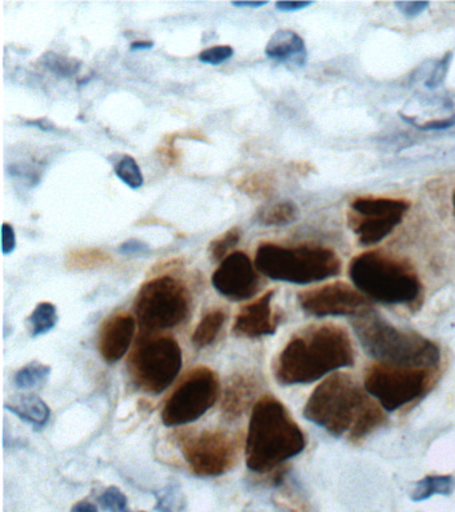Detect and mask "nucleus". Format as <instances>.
I'll use <instances>...</instances> for the list:
<instances>
[{
  "label": "nucleus",
  "instance_id": "a18cd8bd",
  "mask_svg": "<svg viewBox=\"0 0 455 512\" xmlns=\"http://www.w3.org/2000/svg\"><path fill=\"white\" fill-rule=\"evenodd\" d=\"M141 512H145V511H141Z\"/></svg>",
  "mask_w": 455,
  "mask_h": 512
},
{
  "label": "nucleus",
  "instance_id": "72a5a7b5",
  "mask_svg": "<svg viewBox=\"0 0 455 512\" xmlns=\"http://www.w3.org/2000/svg\"><path fill=\"white\" fill-rule=\"evenodd\" d=\"M119 252L126 256H145L150 252L149 244L139 239H129L121 244Z\"/></svg>",
  "mask_w": 455,
  "mask_h": 512
},
{
  "label": "nucleus",
  "instance_id": "c756f323",
  "mask_svg": "<svg viewBox=\"0 0 455 512\" xmlns=\"http://www.w3.org/2000/svg\"><path fill=\"white\" fill-rule=\"evenodd\" d=\"M99 503L109 512H129V500L121 488L111 486L99 496Z\"/></svg>",
  "mask_w": 455,
  "mask_h": 512
},
{
  "label": "nucleus",
  "instance_id": "ddd939ff",
  "mask_svg": "<svg viewBox=\"0 0 455 512\" xmlns=\"http://www.w3.org/2000/svg\"><path fill=\"white\" fill-rule=\"evenodd\" d=\"M298 302L307 314L325 316H359L371 310L369 300L357 288L343 282L325 284L298 292Z\"/></svg>",
  "mask_w": 455,
  "mask_h": 512
},
{
  "label": "nucleus",
  "instance_id": "a211bd4d",
  "mask_svg": "<svg viewBox=\"0 0 455 512\" xmlns=\"http://www.w3.org/2000/svg\"><path fill=\"white\" fill-rule=\"evenodd\" d=\"M267 58L287 66L303 67L307 62V47L302 36L293 30L275 31L266 44Z\"/></svg>",
  "mask_w": 455,
  "mask_h": 512
},
{
  "label": "nucleus",
  "instance_id": "e433bc0d",
  "mask_svg": "<svg viewBox=\"0 0 455 512\" xmlns=\"http://www.w3.org/2000/svg\"><path fill=\"white\" fill-rule=\"evenodd\" d=\"M414 126L423 131L447 130V128L455 126V114L443 119L429 120L423 124H414Z\"/></svg>",
  "mask_w": 455,
  "mask_h": 512
},
{
  "label": "nucleus",
  "instance_id": "bb28decb",
  "mask_svg": "<svg viewBox=\"0 0 455 512\" xmlns=\"http://www.w3.org/2000/svg\"><path fill=\"white\" fill-rule=\"evenodd\" d=\"M51 367L41 362H31L22 367L14 376L15 387L19 390H30L42 386L49 379Z\"/></svg>",
  "mask_w": 455,
  "mask_h": 512
},
{
  "label": "nucleus",
  "instance_id": "4be33fe9",
  "mask_svg": "<svg viewBox=\"0 0 455 512\" xmlns=\"http://www.w3.org/2000/svg\"><path fill=\"white\" fill-rule=\"evenodd\" d=\"M238 190L253 199H267L274 194L275 178L270 172L255 171L243 175L235 183Z\"/></svg>",
  "mask_w": 455,
  "mask_h": 512
},
{
  "label": "nucleus",
  "instance_id": "a878e982",
  "mask_svg": "<svg viewBox=\"0 0 455 512\" xmlns=\"http://www.w3.org/2000/svg\"><path fill=\"white\" fill-rule=\"evenodd\" d=\"M39 62L47 71L59 78H71V76L77 75L82 67L81 60L58 54V52H46L41 56Z\"/></svg>",
  "mask_w": 455,
  "mask_h": 512
},
{
  "label": "nucleus",
  "instance_id": "ea45409f",
  "mask_svg": "<svg viewBox=\"0 0 455 512\" xmlns=\"http://www.w3.org/2000/svg\"><path fill=\"white\" fill-rule=\"evenodd\" d=\"M71 512H98V510L95 504L87 502V500H82V502L74 504L73 508H71Z\"/></svg>",
  "mask_w": 455,
  "mask_h": 512
},
{
  "label": "nucleus",
  "instance_id": "c03bdc74",
  "mask_svg": "<svg viewBox=\"0 0 455 512\" xmlns=\"http://www.w3.org/2000/svg\"><path fill=\"white\" fill-rule=\"evenodd\" d=\"M278 512H282V511H281V510H279ZM283 512H293V511L283 510Z\"/></svg>",
  "mask_w": 455,
  "mask_h": 512
},
{
  "label": "nucleus",
  "instance_id": "423d86ee",
  "mask_svg": "<svg viewBox=\"0 0 455 512\" xmlns=\"http://www.w3.org/2000/svg\"><path fill=\"white\" fill-rule=\"evenodd\" d=\"M254 264L266 278L301 286L322 282L342 270L337 252L314 244L286 247L262 243L255 251Z\"/></svg>",
  "mask_w": 455,
  "mask_h": 512
},
{
  "label": "nucleus",
  "instance_id": "2eb2a0df",
  "mask_svg": "<svg viewBox=\"0 0 455 512\" xmlns=\"http://www.w3.org/2000/svg\"><path fill=\"white\" fill-rule=\"evenodd\" d=\"M274 295V290L267 291L261 298L243 306L235 316L233 334L247 339L274 335L279 324V315L271 307Z\"/></svg>",
  "mask_w": 455,
  "mask_h": 512
},
{
  "label": "nucleus",
  "instance_id": "393cba45",
  "mask_svg": "<svg viewBox=\"0 0 455 512\" xmlns=\"http://www.w3.org/2000/svg\"><path fill=\"white\" fill-rule=\"evenodd\" d=\"M57 306L50 302L39 303L29 316L30 331L33 338L45 335L53 330L58 323Z\"/></svg>",
  "mask_w": 455,
  "mask_h": 512
},
{
  "label": "nucleus",
  "instance_id": "c9c22d12",
  "mask_svg": "<svg viewBox=\"0 0 455 512\" xmlns=\"http://www.w3.org/2000/svg\"><path fill=\"white\" fill-rule=\"evenodd\" d=\"M430 4L427 2H397L395 7L398 8L401 14L405 15L406 18L413 19L425 12L426 8Z\"/></svg>",
  "mask_w": 455,
  "mask_h": 512
},
{
  "label": "nucleus",
  "instance_id": "4468645a",
  "mask_svg": "<svg viewBox=\"0 0 455 512\" xmlns=\"http://www.w3.org/2000/svg\"><path fill=\"white\" fill-rule=\"evenodd\" d=\"M257 271L245 252H231L219 263L211 276V284L225 298L233 302H243L253 298L259 290Z\"/></svg>",
  "mask_w": 455,
  "mask_h": 512
},
{
  "label": "nucleus",
  "instance_id": "20e7f679",
  "mask_svg": "<svg viewBox=\"0 0 455 512\" xmlns=\"http://www.w3.org/2000/svg\"><path fill=\"white\" fill-rule=\"evenodd\" d=\"M353 327L363 350L378 363L434 368L441 360L437 344L417 332L399 330L373 310L355 316Z\"/></svg>",
  "mask_w": 455,
  "mask_h": 512
},
{
  "label": "nucleus",
  "instance_id": "6e6552de",
  "mask_svg": "<svg viewBox=\"0 0 455 512\" xmlns=\"http://www.w3.org/2000/svg\"><path fill=\"white\" fill-rule=\"evenodd\" d=\"M182 363L181 346L173 336L141 335L127 360V368L139 390L159 395L177 379Z\"/></svg>",
  "mask_w": 455,
  "mask_h": 512
},
{
  "label": "nucleus",
  "instance_id": "79ce46f5",
  "mask_svg": "<svg viewBox=\"0 0 455 512\" xmlns=\"http://www.w3.org/2000/svg\"><path fill=\"white\" fill-rule=\"evenodd\" d=\"M234 7H241V8H261L267 6V2H233Z\"/></svg>",
  "mask_w": 455,
  "mask_h": 512
},
{
  "label": "nucleus",
  "instance_id": "9d476101",
  "mask_svg": "<svg viewBox=\"0 0 455 512\" xmlns=\"http://www.w3.org/2000/svg\"><path fill=\"white\" fill-rule=\"evenodd\" d=\"M433 368L377 363L366 370L365 390L387 411H395L429 391Z\"/></svg>",
  "mask_w": 455,
  "mask_h": 512
},
{
  "label": "nucleus",
  "instance_id": "b1692460",
  "mask_svg": "<svg viewBox=\"0 0 455 512\" xmlns=\"http://www.w3.org/2000/svg\"><path fill=\"white\" fill-rule=\"evenodd\" d=\"M455 488V479L450 475L426 476L419 480L411 491L410 498L414 502H423L434 495H450Z\"/></svg>",
  "mask_w": 455,
  "mask_h": 512
},
{
  "label": "nucleus",
  "instance_id": "4c0bfd02",
  "mask_svg": "<svg viewBox=\"0 0 455 512\" xmlns=\"http://www.w3.org/2000/svg\"><path fill=\"white\" fill-rule=\"evenodd\" d=\"M311 2H278L275 3V7L278 8L279 11L283 12H294L301 11L303 8L311 6Z\"/></svg>",
  "mask_w": 455,
  "mask_h": 512
},
{
  "label": "nucleus",
  "instance_id": "f257e3e1",
  "mask_svg": "<svg viewBox=\"0 0 455 512\" xmlns=\"http://www.w3.org/2000/svg\"><path fill=\"white\" fill-rule=\"evenodd\" d=\"M303 415L335 436L359 440L386 422L382 408L353 376L333 374L310 395Z\"/></svg>",
  "mask_w": 455,
  "mask_h": 512
},
{
  "label": "nucleus",
  "instance_id": "412c9836",
  "mask_svg": "<svg viewBox=\"0 0 455 512\" xmlns=\"http://www.w3.org/2000/svg\"><path fill=\"white\" fill-rule=\"evenodd\" d=\"M299 215L297 204L290 200H282V202L267 204L259 208L255 214V220L261 226L266 227H283L295 222Z\"/></svg>",
  "mask_w": 455,
  "mask_h": 512
},
{
  "label": "nucleus",
  "instance_id": "6ab92c4d",
  "mask_svg": "<svg viewBox=\"0 0 455 512\" xmlns=\"http://www.w3.org/2000/svg\"><path fill=\"white\" fill-rule=\"evenodd\" d=\"M5 408L11 414L18 416L23 422L31 424L35 428H43L50 420V407L45 400L38 395L23 394L14 396L10 402H6Z\"/></svg>",
  "mask_w": 455,
  "mask_h": 512
},
{
  "label": "nucleus",
  "instance_id": "37998d69",
  "mask_svg": "<svg viewBox=\"0 0 455 512\" xmlns=\"http://www.w3.org/2000/svg\"><path fill=\"white\" fill-rule=\"evenodd\" d=\"M453 208H454V212H455V190L453 192Z\"/></svg>",
  "mask_w": 455,
  "mask_h": 512
},
{
  "label": "nucleus",
  "instance_id": "2f4dec72",
  "mask_svg": "<svg viewBox=\"0 0 455 512\" xmlns=\"http://www.w3.org/2000/svg\"><path fill=\"white\" fill-rule=\"evenodd\" d=\"M157 508L162 512H182L183 500L179 490L170 487L165 494L159 496Z\"/></svg>",
  "mask_w": 455,
  "mask_h": 512
},
{
  "label": "nucleus",
  "instance_id": "f8f14e48",
  "mask_svg": "<svg viewBox=\"0 0 455 512\" xmlns=\"http://www.w3.org/2000/svg\"><path fill=\"white\" fill-rule=\"evenodd\" d=\"M409 210L410 203L405 199L359 196L350 204L347 223L359 243L374 246L403 222Z\"/></svg>",
  "mask_w": 455,
  "mask_h": 512
},
{
  "label": "nucleus",
  "instance_id": "7ed1b4c3",
  "mask_svg": "<svg viewBox=\"0 0 455 512\" xmlns=\"http://www.w3.org/2000/svg\"><path fill=\"white\" fill-rule=\"evenodd\" d=\"M305 447V434L281 400L265 395L255 402L246 435L249 470L266 474L301 454Z\"/></svg>",
  "mask_w": 455,
  "mask_h": 512
},
{
  "label": "nucleus",
  "instance_id": "473e14b6",
  "mask_svg": "<svg viewBox=\"0 0 455 512\" xmlns=\"http://www.w3.org/2000/svg\"><path fill=\"white\" fill-rule=\"evenodd\" d=\"M10 174L13 175L14 178L26 180L30 186H34V184L39 183V180H41V171L35 170L30 164H14V166L10 168Z\"/></svg>",
  "mask_w": 455,
  "mask_h": 512
},
{
  "label": "nucleus",
  "instance_id": "f03ea898",
  "mask_svg": "<svg viewBox=\"0 0 455 512\" xmlns=\"http://www.w3.org/2000/svg\"><path fill=\"white\" fill-rule=\"evenodd\" d=\"M353 363L349 334L335 324H322L291 338L275 362L274 374L285 386L309 384Z\"/></svg>",
  "mask_w": 455,
  "mask_h": 512
},
{
  "label": "nucleus",
  "instance_id": "f3484780",
  "mask_svg": "<svg viewBox=\"0 0 455 512\" xmlns=\"http://www.w3.org/2000/svg\"><path fill=\"white\" fill-rule=\"evenodd\" d=\"M258 379L250 372H238L227 380L223 392L222 415L227 422H234L254 407L258 392Z\"/></svg>",
  "mask_w": 455,
  "mask_h": 512
},
{
  "label": "nucleus",
  "instance_id": "1a4fd4ad",
  "mask_svg": "<svg viewBox=\"0 0 455 512\" xmlns=\"http://www.w3.org/2000/svg\"><path fill=\"white\" fill-rule=\"evenodd\" d=\"M221 382L209 367H195L166 399L162 423L167 427L186 426L201 419L217 403Z\"/></svg>",
  "mask_w": 455,
  "mask_h": 512
},
{
  "label": "nucleus",
  "instance_id": "c85d7f7f",
  "mask_svg": "<svg viewBox=\"0 0 455 512\" xmlns=\"http://www.w3.org/2000/svg\"><path fill=\"white\" fill-rule=\"evenodd\" d=\"M114 171L115 175H117L126 186L133 188V190H138V188H141L143 183H145L141 167H139L137 160L131 155L122 156L117 166H115Z\"/></svg>",
  "mask_w": 455,
  "mask_h": 512
},
{
  "label": "nucleus",
  "instance_id": "cd10ccee",
  "mask_svg": "<svg viewBox=\"0 0 455 512\" xmlns=\"http://www.w3.org/2000/svg\"><path fill=\"white\" fill-rule=\"evenodd\" d=\"M242 238V230L238 226L231 227L230 230L223 232L221 236L211 240L209 244V256L211 262L221 263L223 259L229 256V252L233 250Z\"/></svg>",
  "mask_w": 455,
  "mask_h": 512
},
{
  "label": "nucleus",
  "instance_id": "39448f33",
  "mask_svg": "<svg viewBox=\"0 0 455 512\" xmlns=\"http://www.w3.org/2000/svg\"><path fill=\"white\" fill-rule=\"evenodd\" d=\"M351 282L367 299L386 304H411L422 292L421 279L407 260L385 251L355 255L350 262Z\"/></svg>",
  "mask_w": 455,
  "mask_h": 512
},
{
  "label": "nucleus",
  "instance_id": "7c9ffc66",
  "mask_svg": "<svg viewBox=\"0 0 455 512\" xmlns=\"http://www.w3.org/2000/svg\"><path fill=\"white\" fill-rule=\"evenodd\" d=\"M234 48L231 46H214L206 48L199 52V62L205 64H211V66H219V64L227 62V60L233 58Z\"/></svg>",
  "mask_w": 455,
  "mask_h": 512
},
{
  "label": "nucleus",
  "instance_id": "dca6fc26",
  "mask_svg": "<svg viewBox=\"0 0 455 512\" xmlns=\"http://www.w3.org/2000/svg\"><path fill=\"white\" fill-rule=\"evenodd\" d=\"M137 330L134 316L119 312L103 322L99 331L98 348L106 363L119 362L127 354Z\"/></svg>",
  "mask_w": 455,
  "mask_h": 512
},
{
  "label": "nucleus",
  "instance_id": "5701e85b",
  "mask_svg": "<svg viewBox=\"0 0 455 512\" xmlns=\"http://www.w3.org/2000/svg\"><path fill=\"white\" fill-rule=\"evenodd\" d=\"M111 262L113 258L102 248H78L71 251L66 258L67 268L75 271L95 270V268L109 266Z\"/></svg>",
  "mask_w": 455,
  "mask_h": 512
},
{
  "label": "nucleus",
  "instance_id": "a19ab883",
  "mask_svg": "<svg viewBox=\"0 0 455 512\" xmlns=\"http://www.w3.org/2000/svg\"><path fill=\"white\" fill-rule=\"evenodd\" d=\"M154 47V42L151 40H137V42L131 43L130 50L131 51H142V50H150V48Z\"/></svg>",
  "mask_w": 455,
  "mask_h": 512
},
{
  "label": "nucleus",
  "instance_id": "f704fd0d",
  "mask_svg": "<svg viewBox=\"0 0 455 512\" xmlns=\"http://www.w3.org/2000/svg\"><path fill=\"white\" fill-rule=\"evenodd\" d=\"M17 248V235L10 223H3L2 226V251L3 255L13 254Z\"/></svg>",
  "mask_w": 455,
  "mask_h": 512
},
{
  "label": "nucleus",
  "instance_id": "9b49d317",
  "mask_svg": "<svg viewBox=\"0 0 455 512\" xmlns=\"http://www.w3.org/2000/svg\"><path fill=\"white\" fill-rule=\"evenodd\" d=\"M178 444L191 472L201 478L226 474L237 463V436L222 430L181 432Z\"/></svg>",
  "mask_w": 455,
  "mask_h": 512
},
{
  "label": "nucleus",
  "instance_id": "58836bf2",
  "mask_svg": "<svg viewBox=\"0 0 455 512\" xmlns=\"http://www.w3.org/2000/svg\"><path fill=\"white\" fill-rule=\"evenodd\" d=\"M29 126L38 127L39 130L42 131H54L55 127L54 124L50 122V120H47L46 118H41L37 120H30V122H27Z\"/></svg>",
  "mask_w": 455,
  "mask_h": 512
},
{
  "label": "nucleus",
  "instance_id": "0eeeda50",
  "mask_svg": "<svg viewBox=\"0 0 455 512\" xmlns=\"http://www.w3.org/2000/svg\"><path fill=\"white\" fill-rule=\"evenodd\" d=\"M190 312L189 288L173 275H159L147 280L135 296L134 314L141 335L173 330L189 319Z\"/></svg>",
  "mask_w": 455,
  "mask_h": 512
},
{
  "label": "nucleus",
  "instance_id": "aec40b11",
  "mask_svg": "<svg viewBox=\"0 0 455 512\" xmlns=\"http://www.w3.org/2000/svg\"><path fill=\"white\" fill-rule=\"evenodd\" d=\"M225 322L226 314L221 308L207 311L199 320L198 326L195 328L193 336H191L193 346L197 350L211 346L217 340L218 335L221 334Z\"/></svg>",
  "mask_w": 455,
  "mask_h": 512
}]
</instances>
